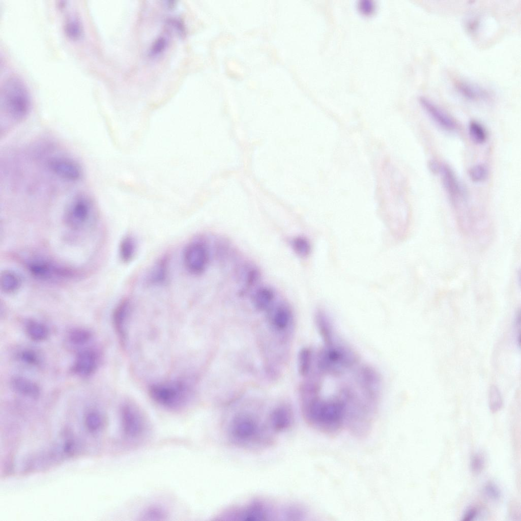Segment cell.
<instances>
[{"label":"cell","mask_w":521,"mask_h":521,"mask_svg":"<svg viewBox=\"0 0 521 521\" xmlns=\"http://www.w3.org/2000/svg\"><path fill=\"white\" fill-rule=\"evenodd\" d=\"M483 493L488 499L493 501L499 500L501 496L499 488L492 482H488L484 485Z\"/></svg>","instance_id":"1f68e13d"},{"label":"cell","mask_w":521,"mask_h":521,"mask_svg":"<svg viewBox=\"0 0 521 521\" xmlns=\"http://www.w3.org/2000/svg\"><path fill=\"white\" fill-rule=\"evenodd\" d=\"M291 246L293 251L301 257H307L311 251V243L304 236H298L292 238Z\"/></svg>","instance_id":"603a6c76"},{"label":"cell","mask_w":521,"mask_h":521,"mask_svg":"<svg viewBox=\"0 0 521 521\" xmlns=\"http://www.w3.org/2000/svg\"><path fill=\"white\" fill-rule=\"evenodd\" d=\"M11 385L17 393L23 396L36 398L40 394L39 387L34 382L22 377L12 378Z\"/></svg>","instance_id":"9a60e30c"},{"label":"cell","mask_w":521,"mask_h":521,"mask_svg":"<svg viewBox=\"0 0 521 521\" xmlns=\"http://www.w3.org/2000/svg\"><path fill=\"white\" fill-rule=\"evenodd\" d=\"M478 510L475 507H472L469 508L462 516V520L471 521L474 519L478 515Z\"/></svg>","instance_id":"e575fe53"},{"label":"cell","mask_w":521,"mask_h":521,"mask_svg":"<svg viewBox=\"0 0 521 521\" xmlns=\"http://www.w3.org/2000/svg\"><path fill=\"white\" fill-rule=\"evenodd\" d=\"M488 403L490 411L493 413L498 412L503 406V399L501 394L498 387L492 385L489 391Z\"/></svg>","instance_id":"83f0119b"},{"label":"cell","mask_w":521,"mask_h":521,"mask_svg":"<svg viewBox=\"0 0 521 521\" xmlns=\"http://www.w3.org/2000/svg\"><path fill=\"white\" fill-rule=\"evenodd\" d=\"M443 185L452 197H455L459 194L460 188L458 181L451 170L447 165H441L440 172Z\"/></svg>","instance_id":"ffe728a7"},{"label":"cell","mask_w":521,"mask_h":521,"mask_svg":"<svg viewBox=\"0 0 521 521\" xmlns=\"http://www.w3.org/2000/svg\"><path fill=\"white\" fill-rule=\"evenodd\" d=\"M470 136L475 142L482 144L486 140V132L481 125L476 121H471L469 127Z\"/></svg>","instance_id":"484cf974"},{"label":"cell","mask_w":521,"mask_h":521,"mask_svg":"<svg viewBox=\"0 0 521 521\" xmlns=\"http://www.w3.org/2000/svg\"><path fill=\"white\" fill-rule=\"evenodd\" d=\"M487 175L488 169L487 167L481 164L472 166L469 170V176L470 179L473 182L476 183L481 182L485 180Z\"/></svg>","instance_id":"f1b7e54d"},{"label":"cell","mask_w":521,"mask_h":521,"mask_svg":"<svg viewBox=\"0 0 521 521\" xmlns=\"http://www.w3.org/2000/svg\"><path fill=\"white\" fill-rule=\"evenodd\" d=\"M277 509L271 502L256 499L226 510L222 517L228 520H272L280 516Z\"/></svg>","instance_id":"277c9868"},{"label":"cell","mask_w":521,"mask_h":521,"mask_svg":"<svg viewBox=\"0 0 521 521\" xmlns=\"http://www.w3.org/2000/svg\"><path fill=\"white\" fill-rule=\"evenodd\" d=\"M85 423L89 430L94 432L100 428L102 425V420L98 413L92 411L86 414Z\"/></svg>","instance_id":"f546056e"},{"label":"cell","mask_w":521,"mask_h":521,"mask_svg":"<svg viewBox=\"0 0 521 521\" xmlns=\"http://www.w3.org/2000/svg\"><path fill=\"white\" fill-rule=\"evenodd\" d=\"M97 360V356L93 351L83 350L76 356L73 367V371L80 375H89L96 369Z\"/></svg>","instance_id":"9c48e42d"},{"label":"cell","mask_w":521,"mask_h":521,"mask_svg":"<svg viewBox=\"0 0 521 521\" xmlns=\"http://www.w3.org/2000/svg\"><path fill=\"white\" fill-rule=\"evenodd\" d=\"M276 296V292L273 288L268 285H262L255 289L252 294V304L258 310H267L271 308Z\"/></svg>","instance_id":"4fadbf2b"},{"label":"cell","mask_w":521,"mask_h":521,"mask_svg":"<svg viewBox=\"0 0 521 521\" xmlns=\"http://www.w3.org/2000/svg\"><path fill=\"white\" fill-rule=\"evenodd\" d=\"M291 311L284 303H279L271 311V320L273 326L278 330L285 329L291 319Z\"/></svg>","instance_id":"2e32d148"},{"label":"cell","mask_w":521,"mask_h":521,"mask_svg":"<svg viewBox=\"0 0 521 521\" xmlns=\"http://www.w3.org/2000/svg\"><path fill=\"white\" fill-rule=\"evenodd\" d=\"M166 44V41L163 37L158 38L153 46L152 52L156 54L163 50Z\"/></svg>","instance_id":"836d02e7"},{"label":"cell","mask_w":521,"mask_h":521,"mask_svg":"<svg viewBox=\"0 0 521 521\" xmlns=\"http://www.w3.org/2000/svg\"><path fill=\"white\" fill-rule=\"evenodd\" d=\"M226 433L232 444L252 450L270 446L273 443L275 434L268 422H262L247 413L235 415L226 425Z\"/></svg>","instance_id":"6da1fadb"},{"label":"cell","mask_w":521,"mask_h":521,"mask_svg":"<svg viewBox=\"0 0 521 521\" xmlns=\"http://www.w3.org/2000/svg\"><path fill=\"white\" fill-rule=\"evenodd\" d=\"M420 102L429 115L442 127L448 130L455 128V123L453 120L430 100L421 97Z\"/></svg>","instance_id":"8fae6325"},{"label":"cell","mask_w":521,"mask_h":521,"mask_svg":"<svg viewBox=\"0 0 521 521\" xmlns=\"http://www.w3.org/2000/svg\"><path fill=\"white\" fill-rule=\"evenodd\" d=\"M19 359L27 364L35 365L39 363L37 355L33 351L23 350L18 354Z\"/></svg>","instance_id":"d6a6232c"},{"label":"cell","mask_w":521,"mask_h":521,"mask_svg":"<svg viewBox=\"0 0 521 521\" xmlns=\"http://www.w3.org/2000/svg\"><path fill=\"white\" fill-rule=\"evenodd\" d=\"M27 265L28 269L34 275L42 278L50 279L61 275L59 269L41 259L32 260Z\"/></svg>","instance_id":"ac0fdd59"},{"label":"cell","mask_w":521,"mask_h":521,"mask_svg":"<svg viewBox=\"0 0 521 521\" xmlns=\"http://www.w3.org/2000/svg\"><path fill=\"white\" fill-rule=\"evenodd\" d=\"M428 167L432 173H438L440 172L441 165L437 161L431 160L428 162Z\"/></svg>","instance_id":"d590c367"},{"label":"cell","mask_w":521,"mask_h":521,"mask_svg":"<svg viewBox=\"0 0 521 521\" xmlns=\"http://www.w3.org/2000/svg\"><path fill=\"white\" fill-rule=\"evenodd\" d=\"M152 399L159 404L169 409H178L184 406L189 400L191 389L183 381H173L156 383L149 389Z\"/></svg>","instance_id":"3957f363"},{"label":"cell","mask_w":521,"mask_h":521,"mask_svg":"<svg viewBox=\"0 0 521 521\" xmlns=\"http://www.w3.org/2000/svg\"><path fill=\"white\" fill-rule=\"evenodd\" d=\"M21 282L20 276L13 271L4 270L1 274V288L5 293L15 292L19 288Z\"/></svg>","instance_id":"44dd1931"},{"label":"cell","mask_w":521,"mask_h":521,"mask_svg":"<svg viewBox=\"0 0 521 521\" xmlns=\"http://www.w3.org/2000/svg\"><path fill=\"white\" fill-rule=\"evenodd\" d=\"M270 426L274 433L286 430L292 425L293 418L291 411L285 407L274 409L268 417Z\"/></svg>","instance_id":"30bf717a"},{"label":"cell","mask_w":521,"mask_h":521,"mask_svg":"<svg viewBox=\"0 0 521 521\" xmlns=\"http://www.w3.org/2000/svg\"><path fill=\"white\" fill-rule=\"evenodd\" d=\"M47 166L52 173L67 181L77 182L82 177L83 171L80 165L68 157H52L48 161Z\"/></svg>","instance_id":"ba28073f"},{"label":"cell","mask_w":521,"mask_h":521,"mask_svg":"<svg viewBox=\"0 0 521 521\" xmlns=\"http://www.w3.org/2000/svg\"><path fill=\"white\" fill-rule=\"evenodd\" d=\"M485 460L483 456L479 453L473 454L470 459V469L474 474H479L484 469Z\"/></svg>","instance_id":"4dcf8cb0"},{"label":"cell","mask_w":521,"mask_h":521,"mask_svg":"<svg viewBox=\"0 0 521 521\" xmlns=\"http://www.w3.org/2000/svg\"><path fill=\"white\" fill-rule=\"evenodd\" d=\"M25 331L28 337L36 341L46 339L48 336V330L44 324L35 321H28L25 325Z\"/></svg>","instance_id":"7402d4cb"},{"label":"cell","mask_w":521,"mask_h":521,"mask_svg":"<svg viewBox=\"0 0 521 521\" xmlns=\"http://www.w3.org/2000/svg\"><path fill=\"white\" fill-rule=\"evenodd\" d=\"M131 311V302L128 299L121 301L115 307L113 313V322L115 330L121 340L126 339V328Z\"/></svg>","instance_id":"7c38bea8"},{"label":"cell","mask_w":521,"mask_h":521,"mask_svg":"<svg viewBox=\"0 0 521 521\" xmlns=\"http://www.w3.org/2000/svg\"><path fill=\"white\" fill-rule=\"evenodd\" d=\"M455 86L461 94L470 99H485L489 96L488 92L486 89L468 81L456 80Z\"/></svg>","instance_id":"e0dca14e"},{"label":"cell","mask_w":521,"mask_h":521,"mask_svg":"<svg viewBox=\"0 0 521 521\" xmlns=\"http://www.w3.org/2000/svg\"><path fill=\"white\" fill-rule=\"evenodd\" d=\"M0 97L1 109L12 120L19 122L27 116L31 99L26 86L19 77L11 76L4 80Z\"/></svg>","instance_id":"7a4b0ae2"},{"label":"cell","mask_w":521,"mask_h":521,"mask_svg":"<svg viewBox=\"0 0 521 521\" xmlns=\"http://www.w3.org/2000/svg\"><path fill=\"white\" fill-rule=\"evenodd\" d=\"M66 35L71 39L79 38L82 33V28L79 20L75 16L69 17L64 25Z\"/></svg>","instance_id":"cb8c5ba5"},{"label":"cell","mask_w":521,"mask_h":521,"mask_svg":"<svg viewBox=\"0 0 521 521\" xmlns=\"http://www.w3.org/2000/svg\"><path fill=\"white\" fill-rule=\"evenodd\" d=\"M124 435L131 440H137L147 430V423L140 411L134 406L126 404L121 410Z\"/></svg>","instance_id":"52a82bcc"},{"label":"cell","mask_w":521,"mask_h":521,"mask_svg":"<svg viewBox=\"0 0 521 521\" xmlns=\"http://www.w3.org/2000/svg\"><path fill=\"white\" fill-rule=\"evenodd\" d=\"M94 214V205L86 194H78L66 205L64 214L65 224L73 230H80L88 226Z\"/></svg>","instance_id":"5b68a950"},{"label":"cell","mask_w":521,"mask_h":521,"mask_svg":"<svg viewBox=\"0 0 521 521\" xmlns=\"http://www.w3.org/2000/svg\"><path fill=\"white\" fill-rule=\"evenodd\" d=\"M210 251L207 245L201 241H194L185 248L183 259L186 270L191 274L199 275L205 272L210 262Z\"/></svg>","instance_id":"8992f818"},{"label":"cell","mask_w":521,"mask_h":521,"mask_svg":"<svg viewBox=\"0 0 521 521\" xmlns=\"http://www.w3.org/2000/svg\"><path fill=\"white\" fill-rule=\"evenodd\" d=\"M137 249L135 239L131 235L125 236L121 240L119 247V255L124 263L130 262L134 257Z\"/></svg>","instance_id":"d6986e66"},{"label":"cell","mask_w":521,"mask_h":521,"mask_svg":"<svg viewBox=\"0 0 521 521\" xmlns=\"http://www.w3.org/2000/svg\"><path fill=\"white\" fill-rule=\"evenodd\" d=\"M312 360L311 352L308 349H302L299 353L298 358L299 372L302 375H307L311 367Z\"/></svg>","instance_id":"4316f807"},{"label":"cell","mask_w":521,"mask_h":521,"mask_svg":"<svg viewBox=\"0 0 521 521\" xmlns=\"http://www.w3.org/2000/svg\"><path fill=\"white\" fill-rule=\"evenodd\" d=\"M92 333L84 329L76 328L71 330L68 333L69 340L75 345H82L87 343L92 337Z\"/></svg>","instance_id":"d4e9b609"},{"label":"cell","mask_w":521,"mask_h":521,"mask_svg":"<svg viewBox=\"0 0 521 521\" xmlns=\"http://www.w3.org/2000/svg\"><path fill=\"white\" fill-rule=\"evenodd\" d=\"M168 264V259L166 256L162 257L157 260L146 276V283L149 285L163 284L167 278Z\"/></svg>","instance_id":"5bb4252c"}]
</instances>
